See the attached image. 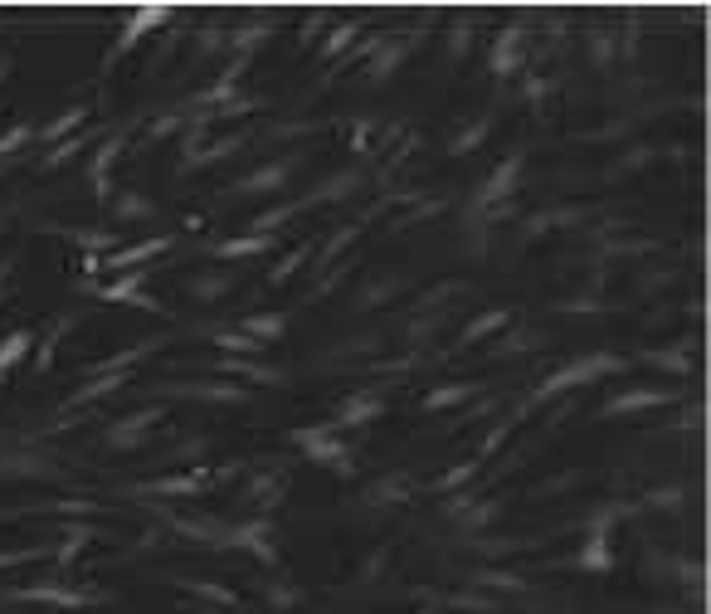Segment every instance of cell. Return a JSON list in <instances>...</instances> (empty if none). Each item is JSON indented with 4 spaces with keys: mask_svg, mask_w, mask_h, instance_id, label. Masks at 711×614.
Masks as SVG:
<instances>
[{
    "mask_svg": "<svg viewBox=\"0 0 711 614\" xmlns=\"http://www.w3.org/2000/svg\"><path fill=\"white\" fill-rule=\"evenodd\" d=\"M113 220H156V200L151 195H137V191H122L113 195Z\"/></svg>",
    "mask_w": 711,
    "mask_h": 614,
    "instance_id": "26",
    "label": "cell"
},
{
    "mask_svg": "<svg viewBox=\"0 0 711 614\" xmlns=\"http://www.w3.org/2000/svg\"><path fill=\"white\" fill-rule=\"evenodd\" d=\"M473 473H478V459H473V463H458L453 473H444V478L434 483V493H449V488H458V483H468Z\"/></svg>",
    "mask_w": 711,
    "mask_h": 614,
    "instance_id": "42",
    "label": "cell"
},
{
    "mask_svg": "<svg viewBox=\"0 0 711 614\" xmlns=\"http://www.w3.org/2000/svg\"><path fill=\"white\" fill-rule=\"evenodd\" d=\"M190 595H200V600H210V605H220V610H234L239 605V595L229 590V585H215V580H186Z\"/></svg>",
    "mask_w": 711,
    "mask_h": 614,
    "instance_id": "32",
    "label": "cell"
},
{
    "mask_svg": "<svg viewBox=\"0 0 711 614\" xmlns=\"http://www.w3.org/2000/svg\"><path fill=\"white\" fill-rule=\"evenodd\" d=\"M30 346H35V332H10V337L0 342V381H5V371H15V366L30 356Z\"/></svg>",
    "mask_w": 711,
    "mask_h": 614,
    "instance_id": "29",
    "label": "cell"
},
{
    "mask_svg": "<svg viewBox=\"0 0 711 614\" xmlns=\"http://www.w3.org/2000/svg\"><path fill=\"white\" fill-rule=\"evenodd\" d=\"M166 249H176V234H156V239H142V244H127V249H113V254H103L98 264L108 273H132V269H147L156 254H166Z\"/></svg>",
    "mask_w": 711,
    "mask_h": 614,
    "instance_id": "4",
    "label": "cell"
},
{
    "mask_svg": "<svg viewBox=\"0 0 711 614\" xmlns=\"http://www.w3.org/2000/svg\"><path fill=\"white\" fill-rule=\"evenodd\" d=\"M677 395L673 390H624V395H609L604 405H599V415L604 420H614V415H634V410H658V405H673Z\"/></svg>",
    "mask_w": 711,
    "mask_h": 614,
    "instance_id": "9",
    "label": "cell"
},
{
    "mask_svg": "<svg viewBox=\"0 0 711 614\" xmlns=\"http://www.w3.org/2000/svg\"><path fill=\"white\" fill-rule=\"evenodd\" d=\"M526 346H536V337H531V332H512V337L497 346V351H502V356H517V351H526Z\"/></svg>",
    "mask_w": 711,
    "mask_h": 614,
    "instance_id": "48",
    "label": "cell"
},
{
    "mask_svg": "<svg viewBox=\"0 0 711 614\" xmlns=\"http://www.w3.org/2000/svg\"><path fill=\"white\" fill-rule=\"evenodd\" d=\"M273 249V234H244V239H220L210 244L215 259H249V254H268Z\"/></svg>",
    "mask_w": 711,
    "mask_h": 614,
    "instance_id": "20",
    "label": "cell"
},
{
    "mask_svg": "<svg viewBox=\"0 0 711 614\" xmlns=\"http://www.w3.org/2000/svg\"><path fill=\"white\" fill-rule=\"evenodd\" d=\"M239 332L268 346V342H278V337L288 332V317H283V312H249V317L239 322Z\"/></svg>",
    "mask_w": 711,
    "mask_h": 614,
    "instance_id": "19",
    "label": "cell"
},
{
    "mask_svg": "<svg viewBox=\"0 0 711 614\" xmlns=\"http://www.w3.org/2000/svg\"><path fill=\"white\" fill-rule=\"evenodd\" d=\"M161 420V410L151 405V410H137V415H127V420H117L113 429H108V444L113 449H142L147 444V429Z\"/></svg>",
    "mask_w": 711,
    "mask_h": 614,
    "instance_id": "11",
    "label": "cell"
},
{
    "mask_svg": "<svg viewBox=\"0 0 711 614\" xmlns=\"http://www.w3.org/2000/svg\"><path fill=\"white\" fill-rule=\"evenodd\" d=\"M522 35H526L522 25H507V30L497 35V44H492V74L497 78L517 74V64H522V44H526Z\"/></svg>",
    "mask_w": 711,
    "mask_h": 614,
    "instance_id": "14",
    "label": "cell"
},
{
    "mask_svg": "<svg viewBox=\"0 0 711 614\" xmlns=\"http://www.w3.org/2000/svg\"><path fill=\"white\" fill-rule=\"evenodd\" d=\"M375 415H385V395H375V390H361V395H351V400H341L337 410V429H356V424H371Z\"/></svg>",
    "mask_w": 711,
    "mask_h": 614,
    "instance_id": "13",
    "label": "cell"
},
{
    "mask_svg": "<svg viewBox=\"0 0 711 614\" xmlns=\"http://www.w3.org/2000/svg\"><path fill=\"white\" fill-rule=\"evenodd\" d=\"M517 176H522V152H512L492 176H487V186L478 191V205H497V200H507V195L517 191Z\"/></svg>",
    "mask_w": 711,
    "mask_h": 614,
    "instance_id": "15",
    "label": "cell"
},
{
    "mask_svg": "<svg viewBox=\"0 0 711 614\" xmlns=\"http://www.w3.org/2000/svg\"><path fill=\"white\" fill-rule=\"evenodd\" d=\"M288 176H293V156H278L259 171H249L244 181H234V195H273L288 186Z\"/></svg>",
    "mask_w": 711,
    "mask_h": 614,
    "instance_id": "8",
    "label": "cell"
},
{
    "mask_svg": "<svg viewBox=\"0 0 711 614\" xmlns=\"http://www.w3.org/2000/svg\"><path fill=\"white\" fill-rule=\"evenodd\" d=\"M205 488V478L200 473H176V478H156L147 488H137V493H161V498H195Z\"/></svg>",
    "mask_w": 711,
    "mask_h": 614,
    "instance_id": "23",
    "label": "cell"
},
{
    "mask_svg": "<svg viewBox=\"0 0 711 614\" xmlns=\"http://www.w3.org/2000/svg\"><path fill=\"white\" fill-rule=\"evenodd\" d=\"M88 122V103H74V108H64V113L54 117L49 127H39L35 142H44V147H54V142H64V137H74L78 127Z\"/></svg>",
    "mask_w": 711,
    "mask_h": 614,
    "instance_id": "18",
    "label": "cell"
},
{
    "mask_svg": "<svg viewBox=\"0 0 711 614\" xmlns=\"http://www.w3.org/2000/svg\"><path fill=\"white\" fill-rule=\"evenodd\" d=\"M88 147H93V132H74V137L54 142L49 152L39 156V166H44V171H54V166H64V161H74V156H83Z\"/></svg>",
    "mask_w": 711,
    "mask_h": 614,
    "instance_id": "24",
    "label": "cell"
},
{
    "mask_svg": "<svg viewBox=\"0 0 711 614\" xmlns=\"http://www.w3.org/2000/svg\"><path fill=\"white\" fill-rule=\"evenodd\" d=\"M220 546H239V551H249V556H259L263 566H278V551H273V527L268 522H244V527H229Z\"/></svg>",
    "mask_w": 711,
    "mask_h": 614,
    "instance_id": "6",
    "label": "cell"
},
{
    "mask_svg": "<svg viewBox=\"0 0 711 614\" xmlns=\"http://www.w3.org/2000/svg\"><path fill=\"white\" fill-rule=\"evenodd\" d=\"M220 376H244V381H254V385H283L288 381L278 366H263V361H254V356H225V361H220Z\"/></svg>",
    "mask_w": 711,
    "mask_h": 614,
    "instance_id": "16",
    "label": "cell"
},
{
    "mask_svg": "<svg viewBox=\"0 0 711 614\" xmlns=\"http://www.w3.org/2000/svg\"><path fill=\"white\" fill-rule=\"evenodd\" d=\"M35 556H49L44 546H30V551H0V571L5 566H20V561H35Z\"/></svg>",
    "mask_w": 711,
    "mask_h": 614,
    "instance_id": "45",
    "label": "cell"
},
{
    "mask_svg": "<svg viewBox=\"0 0 711 614\" xmlns=\"http://www.w3.org/2000/svg\"><path fill=\"white\" fill-rule=\"evenodd\" d=\"M293 444L307 449V459L322 463V468H332V473H351V449L341 444V429L332 420L327 424H307V429H293Z\"/></svg>",
    "mask_w": 711,
    "mask_h": 614,
    "instance_id": "2",
    "label": "cell"
},
{
    "mask_svg": "<svg viewBox=\"0 0 711 614\" xmlns=\"http://www.w3.org/2000/svg\"><path fill=\"white\" fill-rule=\"evenodd\" d=\"M590 54H595V64H609V59H614V44H609L604 35H595V44H590Z\"/></svg>",
    "mask_w": 711,
    "mask_h": 614,
    "instance_id": "49",
    "label": "cell"
},
{
    "mask_svg": "<svg viewBox=\"0 0 711 614\" xmlns=\"http://www.w3.org/2000/svg\"><path fill=\"white\" fill-rule=\"evenodd\" d=\"M88 541H93V527H64V541H59L54 561H59V566H69V561H74V556L83 551V546H88Z\"/></svg>",
    "mask_w": 711,
    "mask_h": 614,
    "instance_id": "34",
    "label": "cell"
},
{
    "mask_svg": "<svg viewBox=\"0 0 711 614\" xmlns=\"http://www.w3.org/2000/svg\"><path fill=\"white\" fill-rule=\"evenodd\" d=\"M507 322H512V312H507V307H492V312H483V317H473V322L463 327V337H458V351H463V346H473V342H483L487 332H502Z\"/></svg>",
    "mask_w": 711,
    "mask_h": 614,
    "instance_id": "25",
    "label": "cell"
},
{
    "mask_svg": "<svg viewBox=\"0 0 711 614\" xmlns=\"http://www.w3.org/2000/svg\"><path fill=\"white\" fill-rule=\"evenodd\" d=\"M356 30H361V25H337V30L327 35V44H322V59H337L341 49H346V44L356 39Z\"/></svg>",
    "mask_w": 711,
    "mask_h": 614,
    "instance_id": "41",
    "label": "cell"
},
{
    "mask_svg": "<svg viewBox=\"0 0 711 614\" xmlns=\"http://www.w3.org/2000/svg\"><path fill=\"white\" fill-rule=\"evenodd\" d=\"M648 361H653V366H663V371H677V376H687V371H692V356H687L682 346H668V351H648Z\"/></svg>",
    "mask_w": 711,
    "mask_h": 614,
    "instance_id": "36",
    "label": "cell"
},
{
    "mask_svg": "<svg viewBox=\"0 0 711 614\" xmlns=\"http://www.w3.org/2000/svg\"><path fill=\"white\" fill-rule=\"evenodd\" d=\"M468 35H473V20H458V30H453V44H449L453 59H458V54H468Z\"/></svg>",
    "mask_w": 711,
    "mask_h": 614,
    "instance_id": "46",
    "label": "cell"
},
{
    "mask_svg": "<svg viewBox=\"0 0 711 614\" xmlns=\"http://www.w3.org/2000/svg\"><path fill=\"white\" fill-rule=\"evenodd\" d=\"M483 385H473V381H463V385H439V390H429L424 395V410L434 415V410H449V405H463V400H473Z\"/></svg>",
    "mask_w": 711,
    "mask_h": 614,
    "instance_id": "28",
    "label": "cell"
},
{
    "mask_svg": "<svg viewBox=\"0 0 711 614\" xmlns=\"http://www.w3.org/2000/svg\"><path fill=\"white\" fill-rule=\"evenodd\" d=\"M10 600H44V605H59V610H83V605H93V595H83V590H64V585H25V590H10Z\"/></svg>",
    "mask_w": 711,
    "mask_h": 614,
    "instance_id": "12",
    "label": "cell"
},
{
    "mask_svg": "<svg viewBox=\"0 0 711 614\" xmlns=\"http://www.w3.org/2000/svg\"><path fill=\"white\" fill-rule=\"evenodd\" d=\"M478 585H483V590H526V580L522 576H507V571H478Z\"/></svg>",
    "mask_w": 711,
    "mask_h": 614,
    "instance_id": "40",
    "label": "cell"
},
{
    "mask_svg": "<svg viewBox=\"0 0 711 614\" xmlns=\"http://www.w3.org/2000/svg\"><path fill=\"white\" fill-rule=\"evenodd\" d=\"M453 605H458V610H478V614L497 610V605H492V600H483V595H453Z\"/></svg>",
    "mask_w": 711,
    "mask_h": 614,
    "instance_id": "47",
    "label": "cell"
},
{
    "mask_svg": "<svg viewBox=\"0 0 711 614\" xmlns=\"http://www.w3.org/2000/svg\"><path fill=\"white\" fill-rule=\"evenodd\" d=\"M166 395H190V400H215V405H244L249 390L234 381H190V385H161Z\"/></svg>",
    "mask_w": 711,
    "mask_h": 614,
    "instance_id": "10",
    "label": "cell"
},
{
    "mask_svg": "<svg viewBox=\"0 0 711 614\" xmlns=\"http://www.w3.org/2000/svg\"><path fill=\"white\" fill-rule=\"evenodd\" d=\"M171 15H176L171 5H142V10H132L127 30H122V35H117V44L108 49V54H103V74L113 69L117 59H127V54H132V49H137V44H142L147 35H156V30H161V25H166Z\"/></svg>",
    "mask_w": 711,
    "mask_h": 614,
    "instance_id": "3",
    "label": "cell"
},
{
    "mask_svg": "<svg viewBox=\"0 0 711 614\" xmlns=\"http://www.w3.org/2000/svg\"><path fill=\"white\" fill-rule=\"evenodd\" d=\"M30 142H35V127H30V122H20V127H10V132L0 137V161H10V156H15V152H25Z\"/></svg>",
    "mask_w": 711,
    "mask_h": 614,
    "instance_id": "35",
    "label": "cell"
},
{
    "mask_svg": "<svg viewBox=\"0 0 711 614\" xmlns=\"http://www.w3.org/2000/svg\"><path fill=\"white\" fill-rule=\"evenodd\" d=\"M122 385H127V376H122V371H113V376H98V381H88L83 390H74V395H69V410H74V405H88V400H98V395H108V390H122Z\"/></svg>",
    "mask_w": 711,
    "mask_h": 614,
    "instance_id": "33",
    "label": "cell"
},
{
    "mask_svg": "<svg viewBox=\"0 0 711 614\" xmlns=\"http://www.w3.org/2000/svg\"><path fill=\"white\" fill-rule=\"evenodd\" d=\"M414 49V39H380V49H375V59H371V69H366V78L371 83H385V78H395V69L405 64V54Z\"/></svg>",
    "mask_w": 711,
    "mask_h": 614,
    "instance_id": "17",
    "label": "cell"
},
{
    "mask_svg": "<svg viewBox=\"0 0 711 614\" xmlns=\"http://www.w3.org/2000/svg\"><path fill=\"white\" fill-rule=\"evenodd\" d=\"M268 35H273V20H249V25H244V30H234L225 44L234 49V59H254V49H259Z\"/></svg>",
    "mask_w": 711,
    "mask_h": 614,
    "instance_id": "22",
    "label": "cell"
},
{
    "mask_svg": "<svg viewBox=\"0 0 711 614\" xmlns=\"http://www.w3.org/2000/svg\"><path fill=\"white\" fill-rule=\"evenodd\" d=\"M268 600H273L278 610H293V605H298V590H293L288 580H273V585H268Z\"/></svg>",
    "mask_w": 711,
    "mask_h": 614,
    "instance_id": "43",
    "label": "cell"
},
{
    "mask_svg": "<svg viewBox=\"0 0 711 614\" xmlns=\"http://www.w3.org/2000/svg\"><path fill=\"white\" fill-rule=\"evenodd\" d=\"M5 166H10V161H0V171H5Z\"/></svg>",
    "mask_w": 711,
    "mask_h": 614,
    "instance_id": "51",
    "label": "cell"
},
{
    "mask_svg": "<svg viewBox=\"0 0 711 614\" xmlns=\"http://www.w3.org/2000/svg\"><path fill=\"white\" fill-rule=\"evenodd\" d=\"M122 156V137H113V142H103L98 147V156H93V195L108 205L113 200V186H108V171H113V161Z\"/></svg>",
    "mask_w": 711,
    "mask_h": 614,
    "instance_id": "21",
    "label": "cell"
},
{
    "mask_svg": "<svg viewBox=\"0 0 711 614\" xmlns=\"http://www.w3.org/2000/svg\"><path fill=\"white\" fill-rule=\"evenodd\" d=\"M147 278H151V269L117 273V278H108V283L98 288V298H103V303H132V307H142V312H161V303L142 293V283H147Z\"/></svg>",
    "mask_w": 711,
    "mask_h": 614,
    "instance_id": "5",
    "label": "cell"
},
{
    "mask_svg": "<svg viewBox=\"0 0 711 614\" xmlns=\"http://www.w3.org/2000/svg\"><path fill=\"white\" fill-rule=\"evenodd\" d=\"M10 64H15V59L5 54V59H0V83H5V74H10Z\"/></svg>",
    "mask_w": 711,
    "mask_h": 614,
    "instance_id": "50",
    "label": "cell"
},
{
    "mask_svg": "<svg viewBox=\"0 0 711 614\" xmlns=\"http://www.w3.org/2000/svg\"><path fill=\"white\" fill-rule=\"evenodd\" d=\"M487 127H492V122H487V117H478V122L468 127V132H458V137H453V147H449V152H453V156L473 152V147H478V142H483V137H487Z\"/></svg>",
    "mask_w": 711,
    "mask_h": 614,
    "instance_id": "38",
    "label": "cell"
},
{
    "mask_svg": "<svg viewBox=\"0 0 711 614\" xmlns=\"http://www.w3.org/2000/svg\"><path fill=\"white\" fill-rule=\"evenodd\" d=\"M181 122H190V117H181V113H166V117H161V122H156V127L147 132V137H151V142H161V137H171V132H176Z\"/></svg>",
    "mask_w": 711,
    "mask_h": 614,
    "instance_id": "44",
    "label": "cell"
},
{
    "mask_svg": "<svg viewBox=\"0 0 711 614\" xmlns=\"http://www.w3.org/2000/svg\"><path fill=\"white\" fill-rule=\"evenodd\" d=\"M492 517H497V502H468V507H463V527H468V532L487 527Z\"/></svg>",
    "mask_w": 711,
    "mask_h": 614,
    "instance_id": "39",
    "label": "cell"
},
{
    "mask_svg": "<svg viewBox=\"0 0 711 614\" xmlns=\"http://www.w3.org/2000/svg\"><path fill=\"white\" fill-rule=\"evenodd\" d=\"M210 342L220 346V351H234V356H259V351H268L263 342H254V337H244L239 327H220V332H210Z\"/></svg>",
    "mask_w": 711,
    "mask_h": 614,
    "instance_id": "31",
    "label": "cell"
},
{
    "mask_svg": "<svg viewBox=\"0 0 711 614\" xmlns=\"http://www.w3.org/2000/svg\"><path fill=\"white\" fill-rule=\"evenodd\" d=\"M54 234H64V239H74L78 249H88V254H113L117 249V234L113 230H54Z\"/></svg>",
    "mask_w": 711,
    "mask_h": 614,
    "instance_id": "30",
    "label": "cell"
},
{
    "mask_svg": "<svg viewBox=\"0 0 711 614\" xmlns=\"http://www.w3.org/2000/svg\"><path fill=\"white\" fill-rule=\"evenodd\" d=\"M609 522H614V512H604V517H595L590 522V537H585V546H580V571H595V576H604V571H614V551H609Z\"/></svg>",
    "mask_w": 711,
    "mask_h": 614,
    "instance_id": "7",
    "label": "cell"
},
{
    "mask_svg": "<svg viewBox=\"0 0 711 614\" xmlns=\"http://www.w3.org/2000/svg\"><path fill=\"white\" fill-rule=\"evenodd\" d=\"M307 259H312V244H298V249H293V254H288V259H283L278 269L268 273V283H288V278H293V273H298L302 264H307Z\"/></svg>",
    "mask_w": 711,
    "mask_h": 614,
    "instance_id": "37",
    "label": "cell"
},
{
    "mask_svg": "<svg viewBox=\"0 0 711 614\" xmlns=\"http://www.w3.org/2000/svg\"><path fill=\"white\" fill-rule=\"evenodd\" d=\"M609 371H624V356H585V361H570V366H561L556 376H546V381L536 385L526 405H546V400H556V395L575 390V385L599 381V376H609Z\"/></svg>",
    "mask_w": 711,
    "mask_h": 614,
    "instance_id": "1",
    "label": "cell"
},
{
    "mask_svg": "<svg viewBox=\"0 0 711 614\" xmlns=\"http://www.w3.org/2000/svg\"><path fill=\"white\" fill-rule=\"evenodd\" d=\"M234 288V273H200V278H186V293L200 298V303H215Z\"/></svg>",
    "mask_w": 711,
    "mask_h": 614,
    "instance_id": "27",
    "label": "cell"
}]
</instances>
